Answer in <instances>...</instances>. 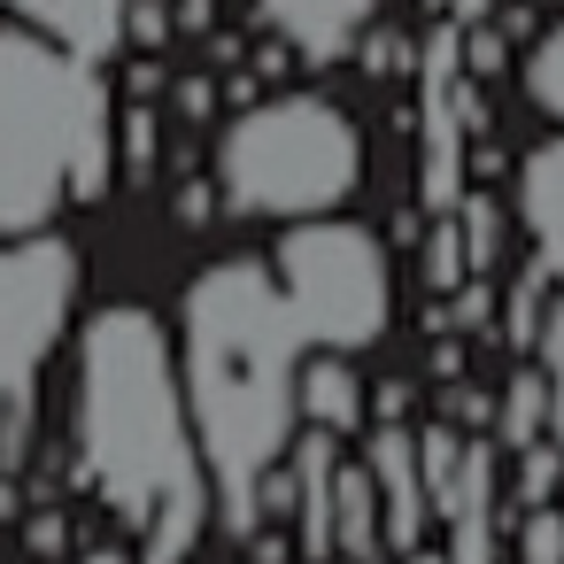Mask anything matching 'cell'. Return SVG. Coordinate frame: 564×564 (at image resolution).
Returning <instances> with one entry per match:
<instances>
[{
	"mask_svg": "<svg viewBox=\"0 0 564 564\" xmlns=\"http://www.w3.org/2000/svg\"><path fill=\"white\" fill-rule=\"evenodd\" d=\"M256 9L302 63H340L379 24V0H256Z\"/></svg>",
	"mask_w": 564,
	"mask_h": 564,
	"instance_id": "cell-8",
	"label": "cell"
},
{
	"mask_svg": "<svg viewBox=\"0 0 564 564\" xmlns=\"http://www.w3.org/2000/svg\"><path fill=\"white\" fill-rule=\"evenodd\" d=\"M271 279H279V294L317 356H356L394 317L387 248L371 225H348V217H302L271 256Z\"/></svg>",
	"mask_w": 564,
	"mask_h": 564,
	"instance_id": "cell-5",
	"label": "cell"
},
{
	"mask_svg": "<svg viewBox=\"0 0 564 564\" xmlns=\"http://www.w3.org/2000/svg\"><path fill=\"white\" fill-rule=\"evenodd\" d=\"M364 471L379 487V525L394 541V556H410L425 541V518H433V495H425V471H417V433L402 425H379L364 441Z\"/></svg>",
	"mask_w": 564,
	"mask_h": 564,
	"instance_id": "cell-7",
	"label": "cell"
},
{
	"mask_svg": "<svg viewBox=\"0 0 564 564\" xmlns=\"http://www.w3.org/2000/svg\"><path fill=\"white\" fill-rule=\"evenodd\" d=\"M433 9H441V17H479L487 0H433Z\"/></svg>",
	"mask_w": 564,
	"mask_h": 564,
	"instance_id": "cell-18",
	"label": "cell"
},
{
	"mask_svg": "<svg viewBox=\"0 0 564 564\" xmlns=\"http://www.w3.org/2000/svg\"><path fill=\"white\" fill-rule=\"evenodd\" d=\"M302 417L317 425V433H356L364 425V379L348 371V356H302Z\"/></svg>",
	"mask_w": 564,
	"mask_h": 564,
	"instance_id": "cell-13",
	"label": "cell"
},
{
	"mask_svg": "<svg viewBox=\"0 0 564 564\" xmlns=\"http://www.w3.org/2000/svg\"><path fill=\"white\" fill-rule=\"evenodd\" d=\"M302 325L271 279V263L225 256L186 286L178 310V387L194 417V448L209 471V495L232 533H256L263 487L294 448L302 425Z\"/></svg>",
	"mask_w": 564,
	"mask_h": 564,
	"instance_id": "cell-1",
	"label": "cell"
},
{
	"mask_svg": "<svg viewBox=\"0 0 564 564\" xmlns=\"http://www.w3.org/2000/svg\"><path fill=\"white\" fill-rule=\"evenodd\" d=\"M109 171V94L94 55L47 32H0V232H47Z\"/></svg>",
	"mask_w": 564,
	"mask_h": 564,
	"instance_id": "cell-3",
	"label": "cell"
},
{
	"mask_svg": "<svg viewBox=\"0 0 564 564\" xmlns=\"http://www.w3.org/2000/svg\"><path fill=\"white\" fill-rule=\"evenodd\" d=\"M518 225H525L541 271L564 279V132L518 163Z\"/></svg>",
	"mask_w": 564,
	"mask_h": 564,
	"instance_id": "cell-10",
	"label": "cell"
},
{
	"mask_svg": "<svg viewBox=\"0 0 564 564\" xmlns=\"http://www.w3.org/2000/svg\"><path fill=\"white\" fill-rule=\"evenodd\" d=\"M533 364L549 379V441L564 448V302H549V317L533 333Z\"/></svg>",
	"mask_w": 564,
	"mask_h": 564,
	"instance_id": "cell-17",
	"label": "cell"
},
{
	"mask_svg": "<svg viewBox=\"0 0 564 564\" xmlns=\"http://www.w3.org/2000/svg\"><path fill=\"white\" fill-rule=\"evenodd\" d=\"M217 186L240 217H333L364 186V132L325 94H271L225 124Z\"/></svg>",
	"mask_w": 564,
	"mask_h": 564,
	"instance_id": "cell-4",
	"label": "cell"
},
{
	"mask_svg": "<svg viewBox=\"0 0 564 564\" xmlns=\"http://www.w3.org/2000/svg\"><path fill=\"white\" fill-rule=\"evenodd\" d=\"M78 564H132L124 549H94V556H78Z\"/></svg>",
	"mask_w": 564,
	"mask_h": 564,
	"instance_id": "cell-19",
	"label": "cell"
},
{
	"mask_svg": "<svg viewBox=\"0 0 564 564\" xmlns=\"http://www.w3.org/2000/svg\"><path fill=\"white\" fill-rule=\"evenodd\" d=\"M433 518L448 525V564H495L502 556V533H495V448L487 441H464L456 487H448V502Z\"/></svg>",
	"mask_w": 564,
	"mask_h": 564,
	"instance_id": "cell-9",
	"label": "cell"
},
{
	"mask_svg": "<svg viewBox=\"0 0 564 564\" xmlns=\"http://www.w3.org/2000/svg\"><path fill=\"white\" fill-rule=\"evenodd\" d=\"M333 549L348 564H379L387 556V525H379V487L364 464H340L333 471Z\"/></svg>",
	"mask_w": 564,
	"mask_h": 564,
	"instance_id": "cell-12",
	"label": "cell"
},
{
	"mask_svg": "<svg viewBox=\"0 0 564 564\" xmlns=\"http://www.w3.org/2000/svg\"><path fill=\"white\" fill-rule=\"evenodd\" d=\"M510 549H518V564H564V510L556 502L510 510Z\"/></svg>",
	"mask_w": 564,
	"mask_h": 564,
	"instance_id": "cell-15",
	"label": "cell"
},
{
	"mask_svg": "<svg viewBox=\"0 0 564 564\" xmlns=\"http://www.w3.org/2000/svg\"><path fill=\"white\" fill-rule=\"evenodd\" d=\"M9 17H24L32 32L78 47V55H109L124 40V17H132V0H0Z\"/></svg>",
	"mask_w": 564,
	"mask_h": 564,
	"instance_id": "cell-11",
	"label": "cell"
},
{
	"mask_svg": "<svg viewBox=\"0 0 564 564\" xmlns=\"http://www.w3.org/2000/svg\"><path fill=\"white\" fill-rule=\"evenodd\" d=\"M410 564H448V556H433V549H410Z\"/></svg>",
	"mask_w": 564,
	"mask_h": 564,
	"instance_id": "cell-20",
	"label": "cell"
},
{
	"mask_svg": "<svg viewBox=\"0 0 564 564\" xmlns=\"http://www.w3.org/2000/svg\"><path fill=\"white\" fill-rule=\"evenodd\" d=\"M78 302V256L55 232H0V417L24 410Z\"/></svg>",
	"mask_w": 564,
	"mask_h": 564,
	"instance_id": "cell-6",
	"label": "cell"
},
{
	"mask_svg": "<svg viewBox=\"0 0 564 564\" xmlns=\"http://www.w3.org/2000/svg\"><path fill=\"white\" fill-rule=\"evenodd\" d=\"M556 510H564V479H556Z\"/></svg>",
	"mask_w": 564,
	"mask_h": 564,
	"instance_id": "cell-21",
	"label": "cell"
},
{
	"mask_svg": "<svg viewBox=\"0 0 564 564\" xmlns=\"http://www.w3.org/2000/svg\"><path fill=\"white\" fill-rule=\"evenodd\" d=\"M78 456L117 518L148 533V564H186L209 518L171 333L148 310H101L78 340Z\"/></svg>",
	"mask_w": 564,
	"mask_h": 564,
	"instance_id": "cell-2",
	"label": "cell"
},
{
	"mask_svg": "<svg viewBox=\"0 0 564 564\" xmlns=\"http://www.w3.org/2000/svg\"><path fill=\"white\" fill-rule=\"evenodd\" d=\"M556 479H564V448L556 441H525L518 448V471H510V510L556 502Z\"/></svg>",
	"mask_w": 564,
	"mask_h": 564,
	"instance_id": "cell-14",
	"label": "cell"
},
{
	"mask_svg": "<svg viewBox=\"0 0 564 564\" xmlns=\"http://www.w3.org/2000/svg\"><path fill=\"white\" fill-rule=\"evenodd\" d=\"M541 425H549V379H541V364H525L518 379H510V402H502V441H541Z\"/></svg>",
	"mask_w": 564,
	"mask_h": 564,
	"instance_id": "cell-16",
	"label": "cell"
}]
</instances>
